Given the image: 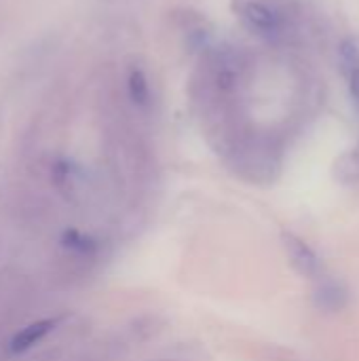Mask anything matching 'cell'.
<instances>
[{
	"instance_id": "cell-1",
	"label": "cell",
	"mask_w": 359,
	"mask_h": 361,
	"mask_svg": "<svg viewBox=\"0 0 359 361\" xmlns=\"http://www.w3.org/2000/svg\"><path fill=\"white\" fill-rule=\"evenodd\" d=\"M233 8L245 30L271 47H288L300 34L298 13L288 0H233Z\"/></svg>"
},
{
	"instance_id": "cell-2",
	"label": "cell",
	"mask_w": 359,
	"mask_h": 361,
	"mask_svg": "<svg viewBox=\"0 0 359 361\" xmlns=\"http://www.w3.org/2000/svg\"><path fill=\"white\" fill-rule=\"evenodd\" d=\"M284 247H286V254H288L290 264L305 279H309V281L315 283V281H320L322 277L328 275L322 256L303 237L292 235V233H284Z\"/></svg>"
},
{
	"instance_id": "cell-3",
	"label": "cell",
	"mask_w": 359,
	"mask_h": 361,
	"mask_svg": "<svg viewBox=\"0 0 359 361\" xmlns=\"http://www.w3.org/2000/svg\"><path fill=\"white\" fill-rule=\"evenodd\" d=\"M351 294L347 290V286L330 275L322 277L320 281H315L313 288V302L317 309L326 311V313H339L343 309L349 307Z\"/></svg>"
},
{
	"instance_id": "cell-4",
	"label": "cell",
	"mask_w": 359,
	"mask_h": 361,
	"mask_svg": "<svg viewBox=\"0 0 359 361\" xmlns=\"http://www.w3.org/2000/svg\"><path fill=\"white\" fill-rule=\"evenodd\" d=\"M339 63L351 97L353 108L359 112V42L355 38H345L339 47Z\"/></svg>"
},
{
	"instance_id": "cell-5",
	"label": "cell",
	"mask_w": 359,
	"mask_h": 361,
	"mask_svg": "<svg viewBox=\"0 0 359 361\" xmlns=\"http://www.w3.org/2000/svg\"><path fill=\"white\" fill-rule=\"evenodd\" d=\"M55 328V319H40L34 322L30 326H25L21 332H17L11 341V351L13 353H23L28 349H32L36 343H40L51 330Z\"/></svg>"
},
{
	"instance_id": "cell-6",
	"label": "cell",
	"mask_w": 359,
	"mask_h": 361,
	"mask_svg": "<svg viewBox=\"0 0 359 361\" xmlns=\"http://www.w3.org/2000/svg\"><path fill=\"white\" fill-rule=\"evenodd\" d=\"M334 176L343 184H359V142L336 161Z\"/></svg>"
},
{
	"instance_id": "cell-7",
	"label": "cell",
	"mask_w": 359,
	"mask_h": 361,
	"mask_svg": "<svg viewBox=\"0 0 359 361\" xmlns=\"http://www.w3.org/2000/svg\"><path fill=\"white\" fill-rule=\"evenodd\" d=\"M127 91H129V97L135 106L140 108H146L150 104V85H148V78L142 70H131L129 72V78H127Z\"/></svg>"
}]
</instances>
